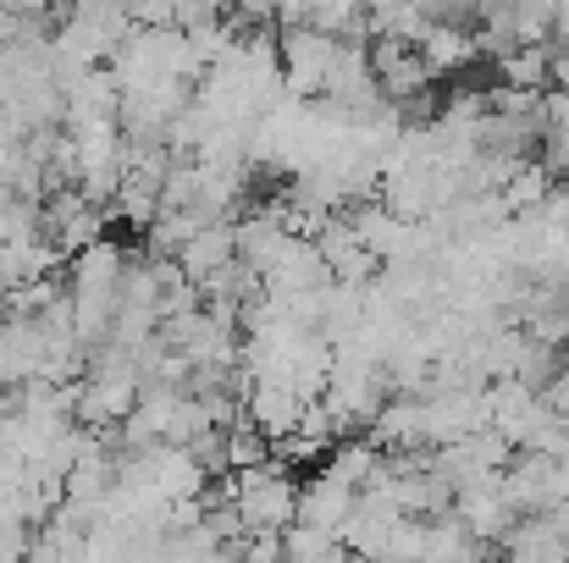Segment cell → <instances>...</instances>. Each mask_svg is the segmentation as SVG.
Wrapping results in <instances>:
<instances>
[{
	"mask_svg": "<svg viewBox=\"0 0 569 563\" xmlns=\"http://www.w3.org/2000/svg\"><path fill=\"white\" fill-rule=\"evenodd\" d=\"M355 509H360V492H355V486H343L338 475L316 470V475H305V481H299V525H305V531L343 536V525L355 520Z\"/></svg>",
	"mask_w": 569,
	"mask_h": 563,
	"instance_id": "cell-3",
	"label": "cell"
},
{
	"mask_svg": "<svg viewBox=\"0 0 569 563\" xmlns=\"http://www.w3.org/2000/svg\"><path fill=\"white\" fill-rule=\"evenodd\" d=\"M299 481L288 464H266V470H249V475H221L216 481V497L238 509L243 520V536H288L299 525Z\"/></svg>",
	"mask_w": 569,
	"mask_h": 563,
	"instance_id": "cell-1",
	"label": "cell"
},
{
	"mask_svg": "<svg viewBox=\"0 0 569 563\" xmlns=\"http://www.w3.org/2000/svg\"><path fill=\"white\" fill-rule=\"evenodd\" d=\"M232 265H238V221H210L189 249L178 254V271L189 277L199 293H204L221 271H232Z\"/></svg>",
	"mask_w": 569,
	"mask_h": 563,
	"instance_id": "cell-5",
	"label": "cell"
},
{
	"mask_svg": "<svg viewBox=\"0 0 569 563\" xmlns=\"http://www.w3.org/2000/svg\"><path fill=\"white\" fill-rule=\"evenodd\" d=\"M39 371H44V326L6 315L0 321V381H6V392L39 381Z\"/></svg>",
	"mask_w": 569,
	"mask_h": 563,
	"instance_id": "cell-4",
	"label": "cell"
},
{
	"mask_svg": "<svg viewBox=\"0 0 569 563\" xmlns=\"http://www.w3.org/2000/svg\"><path fill=\"white\" fill-rule=\"evenodd\" d=\"M420 563H492V547L476 542L448 509L437 520H420Z\"/></svg>",
	"mask_w": 569,
	"mask_h": 563,
	"instance_id": "cell-6",
	"label": "cell"
},
{
	"mask_svg": "<svg viewBox=\"0 0 569 563\" xmlns=\"http://www.w3.org/2000/svg\"><path fill=\"white\" fill-rule=\"evenodd\" d=\"M238 381H243V371H238ZM305 414H310V403L288 381H243V420L260 436H271V448L288 442L305 425Z\"/></svg>",
	"mask_w": 569,
	"mask_h": 563,
	"instance_id": "cell-2",
	"label": "cell"
},
{
	"mask_svg": "<svg viewBox=\"0 0 569 563\" xmlns=\"http://www.w3.org/2000/svg\"><path fill=\"white\" fill-rule=\"evenodd\" d=\"M420 56H426L431 78H453V72H465V67H470V61L481 56V39H476V28L431 22V33L420 39Z\"/></svg>",
	"mask_w": 569,
	"mask_h": 563,
	"instance_id": "cell-7",
	"label": "cell"
}]
</instances>
